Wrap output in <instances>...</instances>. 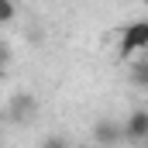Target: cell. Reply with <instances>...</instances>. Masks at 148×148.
<instances>
[{
    "label": "cell",
    "instance_id": "1",
    "mask_svg": "<svg viewBox=\"0 0 148 148\" xmlns=\"http://www.w3.org/2000/svg\"><path fill=\"white\" fill-rule=\"evenodd\" d=\"M141 52H148V17L141 21H131L121 28V45H117V55L121 59H141Z\"/></svg>",
    "mask_w": 148,
    "mask_h": 148
},
{
    "label": "cell",
    "instance_id": "2",
    "mask_svg": "<svg viewBox=\"0 0 148 148\" xmlns=\"http://www.w3.org/2000/svg\"><path fill=\"white\" fill-rule=\"evenodd\" d=\"M93 141H100V145H110V148H117L121 141H127V138H124V124H117V121H110V117L97 121V124H93Z\"/></svg>",
    "mask_w": 148,
    "mask_h": 148
},
{
    "label": "cell",
    "instance_id": "3",
    "mask_svg": "<svg viewBox=\"0 0 148 148\" xmlns=\"http://www.w3.org/2000/svg\"><path fill=\"white\" fill-rule=\"evenodd\" d=\"M124 138L134 141V145H138V141H148V110L138 107V110L127 114V121H124Z\"/></svg>",
    "mask_w": 148,
    "mask_h": 148
},
{
    "label": "cell",
    "instance_id": "4",
    "mask_svg": "<svg viewBox=\"0 0 148 148\" xmlns=\"http://www.w3.org/2000/svg\"><path fill=\"white\" fill-rule=\"evenodd\" d=\"M31 114H35V97L17 93V97L10 100V121H24V117H31Z\"/></svg>",
    "mask_w": 148,
    "mask_h": 148
},
{
    "label": "cell",
    "instance_id": "5",
    "mask_svg": "<svg viewBox=\"0 0 148 148\" xmlns=\"http://www.w3.org/2000/svg\"><path fill=\"white\" fill-rule=\"evenodd\" d=\"M131 83L141 86V90H148V55H141V59L131 66Z\"/></svg>",
    "mask_w": 148,
    "mask_h": 148
},
{
    "label": "cell",
    "instance_id": "6",
    "mask_svg": "<svg viewBox=\"0 0 148 148\" xmlns=\"http://www.w3.org/2000/svg\"><path fill=\"white\" fill-rule=\"evenodd\" d=\"M41 148H69V145H66V138L52 134V138H45V141H41Z\"/></svg>",
    "mask_w": 148,
    "mask_h": 148
},
{
    "label": "cell",
    "instance_id": "7",
    "mask_svg": "<svg viewBox=\"0 0 148 148\" xmlns=\"http://www.w3.org/2000/svg\"><path fill=\"white\" fill-rule=\"evenodd\" d=\"M14 14H17V10H14V3H7V0H3V3H0V21L7 24V21H10Z\"/></svg>",
    "mask_w": 148,
    "mask_h": 148
}]
</instances>
